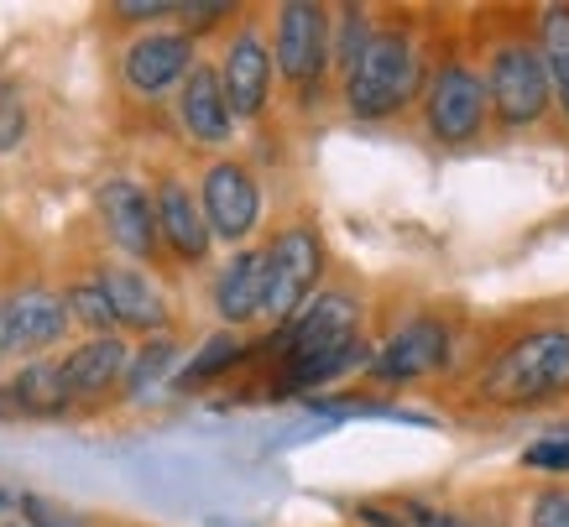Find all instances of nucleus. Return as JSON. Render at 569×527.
<instances>
[{
	"label": "nucleus",
	"instance_id": "obj_1",
	"mask_svg": "<svg viewBox=\"0 0 569 527\" xmlns=\"http://www.w3.org/2000/svg\"><path fill=\"white\" fill-rule=\"evenodd\" d=\"M569 397V324L512 329L470 376V402L486 412H538Z\"/></svg>",
	"mask_w": 569,
	"mask_h": 527
},
{
	"label": "nucleus",
	"instance_id": "obj_2",
	"mask_svg": "<svg viewBox=\"0 0 569 527\" xmlns=\"http://www.w3.org/2000/svg\"><path fill=\"white\" fill-rule=\"evenodd\" d=\"M429 79V58L418 48V32L408 21H377V32L366 42L361 63L350 69V79L340 84V105L350 120H392L423 95Z\"/></svg>",
	"mask_w": 569,
	"mask_h": 527
},
{
	"label": "nucleus",
	"instance_id": "obj_3",
	"mask_svg": "<svg viewBox=\"0 0 569 527\" xmlns=\"http://www.w3.org/2000/svg\"><path fill=\"white\" fill-rule=\"evenodd\" d=\"M272 73L277 89L293 100V110H319L329 89V6L319 0H288L272 6Z\"/></svg>",
	"mask_w": 569,
	"mask_h": 527
},
{
	"label": "nucleus",
	"instance_id": "obj_4",
	"mask_svg": "<svg viewBox=\"0 0 569 527\" xmlns=\"http://www.w3.org/2000/svg\"><path fill=\"white\" fill-rule=\"evenodd\" d=\"M261 261H267V298H261V324L277 329L288 324L313 292L325 288L329 272V246L313 215H288L272 225V236L261 240Z\"/></svg>",
	"mask_w": 569,
	"mask_h": 527
},
{
	"label": "nucleus",
	"instance_id": "obj_5",
	"mask_svg": "<svg viewBox=\"0 0 569 527\" xmlns=\"http://www.w3.org/2000/svg\"><path fill=\"white\" fill-rule=\"evenodd\" d=\"M486 105H491V120H497L507 137L518 131H533L538 120L553 110V84H549V69L538 58L533 37L522 32H507L497 42H486Z\"/></svg>",
	"mask_w": 569,
	"mask_h": 527
},
{
	"label": "nucleus",
	"instance_id": "obj_6",
	"mask_svg": "<svg viewBox=\"0 0 569 527\" xmlns=\"http://www.w3.org/2000/svg\"><path fill=\"white\" fill-rule=\"evenodd\" d=\"M214 73H220L224 105H230L236 126H267L277 73H272V48H267L261 11H241V21H230V32L220 42V58H214Z\"/></svg>",
	"mask_w": 569,
	"mask_h": 527
},
{
	"label": "nucleus",
	"instance_id": "obj_7",
	"mask_svg": "<svg viewBox=\"0 0 569 527\" xmlns=\"http://www.w3.org/2000/svg\"><path fill=\"white\" fill-rule=\"evenodd\" d=\"M193 199H199V215L220 246H236V251L251 246L261 225V178L246 157H204V168L193 178Z\"/></svg>",
	"mask_w": 569,
	"mask_h": 527
},
{
	"label": "nucleus",
	"instance_id": "obj_8",
	"mask_svg": "<svg viewBox=\"0 0 569 527\" xmlns=\"http://www.w3.org/2000/svg\"><path fill=\"white\" fill-rule=\"evenodd\" d=\"M423 131L439 147H476L491 126V105H486L481 73L466 58H445L439 69L423 79Z\"/></svg>",
	"mask_w": 569,
	"mask_h": 527
},
{
	"label": "nucleus",
	"instance_id": "obj_9",
	"mask_svg": "<svg viewBox=\"0 0 569 527\" xmlns=\"http://www.w3.org/2000/svg\"><path fill=\"white\" fill-rule=\"evenodd\" d=\"M94 220H100L104 240L116 246L121 261L141 267V272H162L168 256H162V240H157V215H152V193L141 178L131 172H110L94 188Z\"/></svg>",
	"mask_w": 569,
	"mask_h": 527
},
{
	"label": "nucleus",
	"instance_id": "obj_10",
	"mask_svg": "<svg viewBox=\"0 0 569 527\" xmlns=\"http://www.w3.org/2000/svg\"><path fill=\"white\" fill-rule=\"evenodd\" d=\"M199 63V42L183 37L178 27H147V32L126 37L116 52V79H121L126 100L157 105L178 95V84L189 79V69Z\"/></svg>",
	"mask_w": 569,
	"mask_h": 527
},
{
	"label": "nucleus",
	"instance_id": "obj_11",
	"mask_svg": "<svg viewBox=\"0 0 569 527\" xmlns=\"http://www.w3.org/2000/svg\"><path fill=\"white\" fill-rule=\"evenodd\" d=\"M69 314H63V298L52 282L42 277H27V282H11L0 288V360H37L58 350L69 340Z\"/></svg>",
	"mask_w": 569,
	"mask_h": 527
},
{
	"label": "nucleus",
	"instance_id": "obj_12",
	"mask_svg": "<svg viewBox=\"0 0 569 527\" xmlns=\"http://www.w3.org/2000/svg\"><path fill=\"white\" fill-rule=\"evenodd\" d=\"M449 366H455V329H449V319L445 314H413L371 350L366 376L377 387H413V381H429V376L449 371Z\"/></svg>",
	"mask_w": 569,
	"mask_h": 527
},
{
	"label": "nucleus",
	"instance_id": "obj_13",
	"mask_svg": "<svg viewBox=\"0 0 569 527\" xmlns=\"http://www.w3.org/2000/svg\"><path fill=\"white\" fill-rule=\"evenodd\" d=\"M152 215H157V240H162V256L168 267H204L209 251H214V236H209L204 215H199V199H193V183L178 168H152Z\"/></svg>",
	"mask_w": 569,
	"mask_h": 527
},
{
	"label": "nucleus",
	"instance_id": "obj_14",
	"mask_svg": "<svg viewBox=\"0 0 569 527\" xmlns=\"http://www.w3.org/2000/svg\"><path fill=\"white\" fill-rule=\"evenodd\" d=\"M89 267H94L104 298L116 308L121 335L147 340V335H168L173 329V304H168V292H162V282L152 272H141V267H131L121 256H94Z\"/></svg>",
	"mask_w": 569,
	"mask_h": 527
},
{
	"label": "nucleus",
	"instance_id": "obj_15",
	"mask_svg": "<svg viewBox=\"0 0 569 527\" xmlns=\"http://www.w3.org/2000/svg\"><path fill=\"white\" fill-rule=\"evenodd\" d=\"M126 360H131V340L126 335H84L73 350H63L58 356V376H63L73 412H100L121 391Z\"/></svg>",
	"mask_w": 569,
	"mask_h": 527
},
{
	"label": "nucleus",
	"instance_id": "obj_16",
	"mask_svg": "<svg viewBox=\"0 0 569 527\" xmlns=\"http://www.w3.org/2000/svg\"><path fill=\"white\" fill-rule=\"evenodd\" d=\"M173 116H178V131H183L204 157H224L230 147H236V131H241V126H236L230 105H224L214 58H199V63L189 69V79L178 84Z\"/></svg>",
	"mask_w": 569,
	"mask_h": 527
},
{
	"label": "nucleus",
	"instance_id": "obj_17",
	"mask_svg": "<svg viewBox=\"0 0 569 527\" xmlns=\"http://www.w3.org/2000/svg\"><path fill=\"white\" fill-rule=\"evenodd\" d=\"M261 298H267V261H261V240H251L220 261V272L209 282V308L224 329L241 335V329L261 324Z\"/></svg>",
	"mask_w": 569,
	"mask_h": 527
},
{
	"label": "nucleus",
	"instance_id": "obj_18",
	"mask_svg": "<svg viewBox=\"0 0 569 527\" xmlns=\"http://www.w3.org/2000/svg\"><path fill=\"white\" fill-rule=\"evenodd\" d=\"M251 360H257V340H246V335H236V329H214L193 356H183V366L173 371L168 391H173V397H193V391L214 387V381H224V376L246 371Z\"/></svg>",
	"mask_w": 569,
	"mask_h": 527
},
{
	"label": "nucleus",
	"instance_id": "obj_19",
	"mask_svg": "<svg viewBox=\"0 0 569 527\" xmlns=\"http://www.w3.org/2000/svg\"><path fill=\"white\" fill-rule=\"evenodd\" d=\"M6 387L17 397L21 424H63V418H73V402L63 391V376H58V356L21 360L17 371L6 376Z\"/></svg>",
	"mask_w": 569,
	"mask_h": 527
},
{
	"label": "nucleus",
	"instance_id": "obj_20",
	"mask_svg": "<svg viewBox=\"0 0 569 527\" xmlns=\"http://www.w3.org/2000/svg\"><path fill=\"white\" fill-rule=\"evenodd\" d=\"M183 366V335L168 329V335H147V340L131 345V360H126V376H121V402H147L157 391L173 381V371Z\"/></svg>",
	"mask_w": 569,
	"mask_h": 527
},
{
	"label": "nucleus",
	"instance_id": "obj_21",
	"mask_svg": "<svg viewBox=\"0 0 569 527\" xmlns=\"http://www.w3.org/2000/svg\"><path fill=\"white\" fill-rule=\"evenodd\" d=\"M377 32V11L371 6H329V84L340 89L350 69L361 63L366 42Z\"/></svg>",
	"mask_w": 569,
	"mask_h": 527
},
{
	"label": "nucleus",
	"instance_id": "obj_22",
	"mask_svg": "<svg viewBox=\"0 0 569 527\" xmlns=\"http://www.w3.org/2000/svg\"><path fill=\"white\" fill-rule=\"evenodd\" d=\"M58 298H63V314H69L73 329H84V335H121V324H116V308L104 298L100 277L94 267H73V277L58 282Z\"/></svg>",
	"mask_w": 569,
	"mask_h": 527
},
{
	"label": "nucleus",
	"instance_id": "obj_23",
	"mask_svg": "<svg viewBox=\"0 0 569 527\" xmlns=\"http://www.w3.org/2000/svg\"><path fill=\"white\" fill-rule=\"evenodd\" d=\"M17 517L27 527H89L69 501H58V496H42V491H21L17 496Z\"/></svg>",
	"mask_w": 569,
	"mask_h": 527
},
{
	"label": "nucleus",
	"instance_id": "obj_24",
	"mask_svg": "<svg viewBox=\"0 0 569 527\" xmlns=\"http://www.w3.org/2000/svg\"><path fill=\"white\" fill-rule=\"evenodd\" d=\"M21 137H27V100H21V89L0 73V152H17Z\"/></svg>",
	"mask_w": 569,
	"mask_h": 527
},
{
	"label": "nucleus",
	"instance_id": "obj_25",
	"mask_svg": "<svg viewBox=\"0 0 569 527\" xmlns=\"http://www.w3.org/2000/svg\"><path fill=\"white\" fill-rule=\"evenodd\" d=\"M173 0H121V6H110L104 17L116 21V27H131V32H147V21H173Z\"/></svg>",
	"mask_w": 569,
	"mask_h": 527
},
{
	"label": "nucleus",
	"instance_id": "obj_26",
	"mask_svg": "<svg viewBox=\"0 0 569 527\" xmlns=\"http://www.w3.org/2000/svg\"><path fill=\"white\" fill-rule=\"evenodd\" d=\"M528 527H569V491L565 486H543L528 507Z\"/></svg>",
	"mask_w": 569,
	"mask_h": 527
},
{
	"label": "nucleus",
	"instance_id": "obj_27",
	"mask_svg": "<svg viewBox=\"0 0 569 527\" xmlns=\"http://www.w3.org/2000/svg\"><path fill=\"white\" fill-rule=\"evenodd\" d=\"M528 470H549V476H569V439H538L522 449Z\"/></svg>",
	"mask_w": 569,
	"mask_h": 527
},
{
	"label": "nucleus",
	"instance_id": "obj_28",
	"mask_svg": "<svg viewBox=\"0 0 569 527\" xmlns=\"http://www.w3.org/2000/svg\"><path fill=\"white\" fill-rule=\"evenodd\" d=\"M549 84H553V105H559V116L569 120V69L549 73Z\"/></svg>",
	"mask_w": 569,
	"mask_h": 527
},
{
	"label": "nucleus",
	"instance_id": "obj_29",
	"mask_svg": "<svg viewBox=\"0 0 569 527\" xmlns=\"http://www.w3.org/2000/svg\"><path fill=\"white\" fill-rule=\"evenodd\" d=\"M0 424H21V408H17V397H11L6 381H0Z\"/></svg>",
	"mask_w": 569,
	"mask_h": 527
},
{
	"label": "nucleus",
	"instance_id": "obj_30",
	"mask_svg": "<svg viewBox=\"0 0 569 527\" xmlns=\"http://www.w3.org/2000/svg\"><path fill=\"white\" fill-rule=\"evenodd\" d=\"M11 511H17V496H11V491H0V517H11Z\"/></svg>",
	"mask_w": 569,
	"mask_h": 527
},
{
	"label": "nucleus",
	"instance_id": "obj_31",
	"mask_svg": "<svg viewBox=\"0 0 569 527\" xmlns=\"http://www.w3.org/2000/svg\"><path fill=\"white\" fill-rule=\"evenodd\" d=\"M0 527H27V523L21 517H0Z\"/></svg>",
	"mask_w": 569,
	"mask_h": 527
}]
</instances>
